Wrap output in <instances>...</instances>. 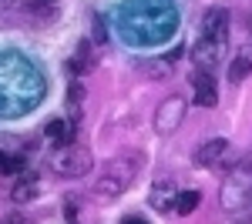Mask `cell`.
<instances>
[{
	"label": "cell",
	"mask_w": 252,
	"mask_h": 224,
	"mask_svg": "<svg viewBox=\"0 0 252 224\" xmlns=\"http://www.w3.org/2000/svg\"><path fill=\"white\" fill-rule=\"evenodd\" d=\"M135 174H138V157H131V154H125V157H115V161L104 168V174L97 177L94 194H97V198H104V201H111V198L125 194V191L131 187Z\"/></svg>",
	"instance_id": "6da1fadb"
},
{
	"label": "cell",
	"mask_w": 252,
	"mask_h": 224,
	"mask_svg": "<svg viewBox=\"0 0 252 224\" xmlns=\"http://www.w3.org/2000/svg\"><path fill=\"white\" fill-rule=\"evenodd\" d=\"M252 198V157L249 161H242V164H235L229 174H225V181H222V191H219V201L225 211H239V207H246Z\"/></svg>",
	"instance_id": "7a4b0ae2"
},
{
	"label": "cell",
	"mask_w": 252,
	"mask_h": 224,
	"mask_svg": "<svg viewBox=\"0 0 252 224\" xmlns=\"http://www.w3.org/2000/svg\"><path fill=\"white\" fill-rule=\"evenodd\" d=\"M91 164H94V157L84 144H67L54 154V171L61 177H81L84 171H91Z\"/></svg>",
	"instance_id": "3957f363"
},
{
	"label": "cell",
	"mask_w": 252,
	"mask_h": 224,
	"mask_svg": "<svg viewBox=\"0 0 252 224\" xmlns=\"http://www.w3.org/2000/svg\"><path fill=\"white\" fill-rule=\"evenodd\" d=\"M185 111H189V100H185L182 94L165 97V100L158 104V111H155V131H158V134L178 131V124L185 121Z\"/></svg>",
	"instance_id": "277c9868"
},
{
	"label": "cell",
	"mask_w": 252,
	"mask_h": 224,
	"mask_svg": "<svg viewBox=\"0 0 252 224\" xmlns=\"http://www.w3.org/2000/svg\"><path fill=\"white\" fill-rule=\"evenodd\" d=\"M192 57H195V64H198L195 71H212L215 64H222V57H225V37H209V34H202L192 47Z\"/></svg>",
	"instance_id": "5b68a950"
},
{
	"label": "cell",
	"mask_w": 252,
	"mask_h": 224,
	"mask_svg": "<svg viewBox=\"0 0 252 224\" xmlns=\"http://www.w3.org/2000/svg\"><path fill=\"white\" fill-rule=\"evenodd\" d=\"M192 100L198 107H215L219 104V91H215V80L209 71H195L192 74Z\"/></svg>",
	"instance_id": "8992f818"
},
{
	"label": "cell",
	"mask_w": 252,
	"mask_h": 224,
	"mask_svg": "<svg viewBox=\"0 0 252 224\" xmlns=\"http://www.w3.org/2000/svg\"><path fill=\"white\" fill-rule=\"evenodd\" d=\"M225 148H229L225 137H209V141H202L198 150H195V164H198V168H215V164L222 161Z\"/></svg>",
	"instance_id": "52a82bcc"
},
{
	"label": "cell",
	"mask_w": 252,
	"mask_h": 224,
	"mask_svg": "<svg viewBox=\"0 0 252 224\" xmlns=\"http://www.w3.org/2000/svg\"><path fill=\"white\" fill-rule=\"evenodd\" d=\"M44 134H47V141H51L58 150L67 148V144H74V124H71V121H64V117L51 121V124L44 127Z\"/></svg>",
	"instance_id": "ba28073f"
},
{
	"label": "cell",
	"mask_w": 252,
	"mask_h": 224,
	"mask_svg": "<svg viewBox=\"0 0 252 224\" xmlns=\"http://www.w3.org/2000/svg\"><path fill=\"white\" fill-rule=\"evenodd\" d=\"M202 34H209V37H229V10H222V7L209 10L205 24H202Z\"/></svg>",
	"instance_id": "9c48e42d"
},
{
	"label": "cell",
	"mask_w": 252,
	"mask_h": 224,
	"mask_svg": "<svg viewBox=\"0 0 252 224\" xmlns=\"http://www.w3.org/2000/svg\"><path fill=\"white\" fill-rule=\"evenodd\" d=\"M249 74H252V54H239L232 64H229V80H232V84H242Z\"/></svg>",
	"instance_id": "30bf717a"
},
{
	"label": "cell",
	"mask_w": 252,
	"mask_h": 224,
	"mask_svg": "<svg viewBox=\"0 0 252 224\" xmlns=\"http://www.w3.org/2000/svg\"><path fill=\"white\" fill-rule=\"evenodd\" d=\"M175 201H178V194L172 198V184H168V181H165V184H158L155 191H152V207H158V211L175 207Z\"/></svg>",
	"instance_id": "8fae6325"
},
{
	"label": "cell",
	"mask_w": 252,
	"mask_h": 224,
	"mask_svg": "<svg viewBox=\"0 0 252 224\" xmlns=\"http://www.w3.org/2000/svg\"><path fill=\"white\" fill-rule=\"evenodd\" d=\"M34 194H37V181H34V177H24V181H20V184L14 187V191H10V198H14L17 204H24V201H31Z\"/></svg>",
	"instance_id": "7c38bea8"
},
{
	"label": "cell",
	"mask_w": 252,
	"mask_h": 224,
	"mask_svg": "<svg viewBox=\"0 0 252 224\" xmlns=\"http://www.w3.org/2000/svg\"><path fill=\"white\" fill-rule=\"evenodd\" d=\"M198 201H202L198 191H182L178 201H175V211H178V214H192L195 207H198Z\"/></svg>",
	"instance_id": "4fadbf2b"
},
{
	"label": "cell",
	"mask_w": 252,
	"mask_h": 224,
	"mask_svg": "<svg viewBox=\"0 0 252 224\" xmlns=\"http://www.w3.org/2000/svg\"><path fill=\"white\" fill-rule=\"evenodd\" d=\"M20 171H24V157L0 150V174H20Z\"/></svg>",
	"instance_id": "5bb4252c"
},
{
	"label": "cell",
	"mask_w": 252,
	"mask_h": 224,
	"mask_svg": "<svg viewBox=\"0 0 252 224\" xmlns=\"http://www.w3.org/2000/svg\"><path fill=\"white\" fill-rule=\"evenodd\" d=\"M121 224H148L145 218H138V214H128V218H121Z\"/></svg>",
	"instance_id": "9a60e30c"
},
{
	"label": "cell",
	"mask_w": 252,
	"mask_h": 224,
	"mask_svg": "<svg viewBox=\"0 0 252 224\" xmlns=\"http://www.w3.org/2000/svg\"><path fill=\"white\" fill-rule=\"evenodd\" d=\"M3 224H24V218H20V214H10V218H7Z\"/></svg>",
	"instance_id": "2e32d148"
},
{
	"label": "cell",
	"mask_w": 252,
	"mask_h": 224,
	"mask_svg": "<svg viewBox=\"0 0 252 224\" xmlns=\"http://www.w3.org/2000/svg\"><path fill=\"white\" fill-rule=\"evenodd\" d=\"M14 7V0H0V10H10Z\"/></svg>",
	"instance_id": "e0dca14e"
},
{
	"label": "cell",
	"mask_w": 252,
	"mask_h": 224,
	"mask_svg": "<svg viewBox=\"0 0 252 224\" xmlns=\"http://www.w3.org/2000/svg\"><path fill=\"white\" fill-rule=\"evenodd\" d=\"M246 27H249V34H252V7H249V14H246Z\"/></svg>",
	"instance_id": "ac0fdd59"
},
{
	"label": "cell",
	"mask_w": 252,
	"mask_h": 224,
	"mask_svg": "<svg viewBox=\"0 0 252 224\" xmlns=\"http://www.w3.org/2000/svg\"><path fill=\"white\" fill-rule=\"evenodd\" d=\"M27 3H54V0H27Z\"/></svg>",
	"instance_id": "d6986e66"
},
{
	"label": "cell",
	"mask_w": 252,
	"mask_h": 224,
	"mask_svg": "<svg viewBox=\"0 0 252 224\" xmlns=\"http://www.w3.org/2000/svg\"><path fill=\"white\" fill-rule=\"evenodd\" d=\"M249 211H252V198H249Z\"/></svg>",
	"instance_id": "ffe728a7"
}]
</instances>
